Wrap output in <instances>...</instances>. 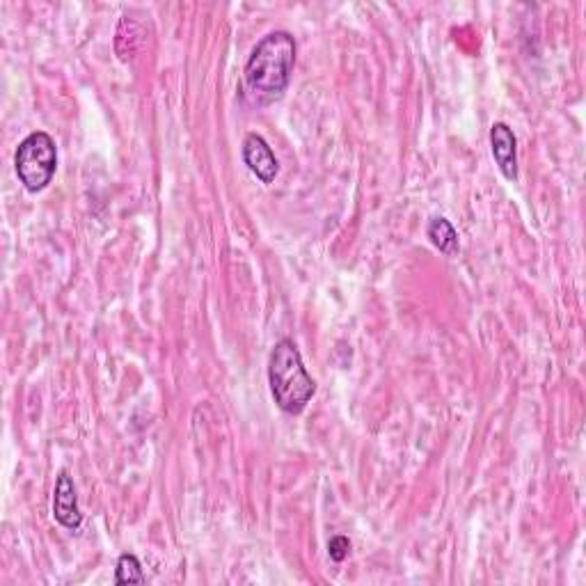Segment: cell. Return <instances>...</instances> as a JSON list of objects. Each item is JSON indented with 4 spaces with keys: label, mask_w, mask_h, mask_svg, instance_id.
Here are the masks:
<instances>
[{
    "label": "cell",
    "mask_w": 586,
    "mask_h": 586,
    "mask_svg": "<svg viewBox=\"0 0 586 586\" xmlns=\"http://www.w3.org/2000/svg\"><path fill=\"white\" fill-rule=\"evenodd\" d=\"M296 67V39L287 30L268 33L252 49L243 69V97L248 104L264 108L280 101Z\"/></svg>",
    "instance_id": "cell-1"
},
{
    "label": "cell",
    "mask_w": 586,
    "mask_h": 586,
    "mask_svg": "<svg viewBox=\"0 0 586 586\" xmlns=\"http://www.w3.org/2000/svg\"><path fill=\"white\" fill-rule=\"evenodd\" d=\"M268 383L282 413L298 415L307 408L316 392V380L307 374L298 346L291 339H280L268 360Z\"/></svg>",
    "instance_id": "cell-2"
},
{
    "label": "cell",
    "mask_w": 586,
    "mask_h": 586,
    "mask_svg": "<svg viewBox=\"0 0 586 586\" xmlns=\"http://www.w3.org/2000/svg\"><path fill=\"white\" fill-rule=\"evenodd\" d=\"M55 168H58V147L49 133L35 131L19 142L17 154H14V170L30 193H39L49 186L55 177Z\"/></svg>",
    "instance_id": "cell-3"
},
{
    "label": "cell",
    "mask_w": 586,
    "mask_h": 586,
    "mask_svg": "<svg viewBox=\"0 0 586 586\" xmlns=\"http://www.w3.org/2000/svg\"><path fill=\"white\" fill-rule=\"evenodd\" d=\"M241 152L243 163L248 165V170L255 174L261 184H273L277 172H280V163H277L271 145H268L259 133H248V136H245Z\"/></svg>",
    "instance_id": "cell-4"
},
{
    "label": "cell",
    "mask_w": 586,
    "mask_h": 586,
    "mask_svg": "<svg viewBox=\"0 0 586 586\" xmlns=\"http://www.w3.org/2000/svg\"><path fill=\"white\" fill-rule=\"evenodd\" d=\"M53 516L65 529L76 532L83 522V513L78 509V493L76 483L69 477L67 472L58 474V481H55L53 490Z\"/></svg>",
    "instance_id": "cell-5"
},
{
    "label": "cell",
    "mask_w": 586,
    "mask_h": 586,
    "mask_svg": "<svg viewBox=\"0 0 586 586\" xmlns=\"http://www.w3.org/2000/svg\"><path fill=\"white\" fill-rule=\"evenodd\" d=\"M490 149H493V158L497 168L502 170L504 179L516 181L518 179V138L509 124L495 122L490 129Z\"/></svg>",
    "instance_id": "cell-6"
},
{
    "label": "cell",
    "mask_w": 586,
    "mask_h": 586,
    "mask_svg": "<svg viewBox=\"0 0 586 586\" xmlns=\"http://www.w3.org/2000/svg\"><path fill=\"white\" fill-rule=\"evenodd\" d=\"M426 234H429V239L435 248H438L440 252H445V255L451 257L458 252V232L447 218H442V216L431 218L429 227H426Z\"/></svg>",
    "instance_id": "cell-7"
},
{
    "label": "cell",
    "mask_w": 586,
    "mask_h": 586,
    "mask_svg": "<svg viewBox=\"0 0 586 586\" xmlns=\"http://www.w3.org/2000/svg\"><path fill=\"white\" fill-rule=\"evenodd\" d=\"M115 584H145V575H142V564L136 554H122L117 559L115 568Z\"/></svg>",
    "instance_id": "cell-8"
},
{
    "label": "cell",
    "mask_w": 586,
    "mask_h": 586,
    "mask_svg": "<svg viewBox=\"0 0 586 586\" xmlns=\"http://www.w3.org/2000/svg\"><path fill=\"white\" fill-rule=\"evenodd\" d=\"M328 554L335 564H342L348 554H351V541L346 536H332L328 541Z\"/></svg>",
    "instance_id": "cell-9"
}]
</instances>
